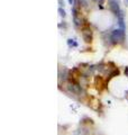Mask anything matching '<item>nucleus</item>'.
Returning a JSON list of instances; mask_svg holds the SVG:
<instances>
[{
  "instance_id": "7ed1b4c3",
  "label": "nucleus",
  "mask_w": 128,
  "mask_h": 135,
  "mask_svg": "<svg viewBox=\"0 0 128 135\" xmlns=\"http://www.w3.org/2000/svg\"><path fill=\"white\" fill-rule=\"evenodd\" d=\"M82 37H83L85 43H90V42L92 41V32L89 27L82 29Z\"/></svg>"
},
{
  "instance_id": "9d476101",
  "label": "nucleus",
  "mask_w": 128,
  "mask_h": 135,
  "mask_svg": "<svg viewBox=\"0 0 128 135\" xmlns=\"http://www.w3.org/2000/svg\"><path fill=\"white\" fill-rule=\"evenodd\" d=\"M67 1H69V3H70L72 7H74V6H75V0H67Z\"/></svg>"
},
{
  "instance_id": "f03ea898",
  "label": "nucleus",
  "mask_w": 128,
  "mask_h": 135,
  "mask_svg": "<svg viewBox=\"0 0 128 135\" xmlns=\"http://www.w3.org/2000/svg\"><path fill=\"white\" fill-rule=\"evenodd\" d=\"M119 5H120L119 0H108L109 10L111 11L114 15H116L117 17L122 14V10L120 9V6H119Z\"/></svg>"
},
{
  "instance_id": "6e6552de",
  "label": "nucleus",
  "mask_w": 128,
  "mask_h": 135,
  "mask_svg": "<svg viewBox=\"0 0 128 135\" xmlns=\"http://www.w3.org/2000/svg\"><path fill=\"white\" fill-rule=\"evenodd\" d=\"M58 14H60V16H61V17H65L66 12H65V10H64L62 7H60L58 8Z\"/></svg>"
},
{
  "instance_id": "20e7f679",
  "label": "nucleus",
  "mask_w": 128,
  "mask_h": 135,
  "mask_svg": "<svg viewBox=\"0 0 128 135\" xmlns=\"http://www.w3.org/2000/svg\"><path fill=\"white\" fill-rule=\"evenodd\" d=\"M117 20H118V25H119V28H121L125 31V20H124V12L117 17Z\"/></svg>"
},
{
  "instance_id": "f8f14e48",
  "label": "nucleus",
  "mask_w": 128,
  "mask_h": 135,
  "mask_svg": "<svg viewBox=\"0 0 128 135\" xmlns=\"http://www.w3.org/2000/svg\"><path fill=\"white\" fill-rule=\"evenodd\" d=\"M58 3H60V6H64V1H63V0H58Z\"/></svg>"
},
{
  "instance_id": "423d86ee",
  "label": "nucleus",
  "mask_w": 128,
  "mask_h": 135,
  "mask_svg": "<svg viewBox=\"0 0 128 135\" xmlns=\"http://www.w3.org/2000/svg\"><path fill=\"white\" fill-rule=\"evenodd\" d=\"M73 25L75 26V28H79L81 26V20L78 18V17H75V18H73Z\"/></svg>"
},
{
  "instance_id": "9b49d317",
  "label": "nucleus",
  "mask_w": 128,
  "mask_h": 135,
  "mask_svg": "<svg viewBox=\"0 0 128 135\" xmlns=\"http://www.w3.org/2000/svg\"><path fill=\"white\" fill-rule=\"evenodd\" d=\"M95 1H98V2H99L100 8H102V3H104V1H105V0H95Z\"/></svg>"
},
{
  "instance_id": "0eeeda50",
  "label": "nucleus",
  "mask_w": 128,
  "mask_h": 135,
  "mask_svg": "<svg viewBox=\"0 0 128 135\" xmlns=\"http://www.w3.org/2000/svg\"><path fill=\"white\" fill-rule=\"evenodd\" d=\"M71 11H72V15H73V18L78 17V14H79V9H78V8H76V7H72Z\"/></svg>"
},
{
  "instance_id": "4468645a",
  "label": "nucleus",
  "mask_w": 128,
  "mask_h": 135,
  "mask_svg": "<svg viewBox=\"0 0 128 135\" xmlns=\"http://www.w3.org/2000/svg\"><path fill=\"white\" fill-rule=\"evenodd\" d=\"M125 5L128 6V0H125Z\"/></svg>"
},
{
  "instance_id": "1a4fd4ad",
  "label": "nucleus",
  "mask_w": 128,
  "mask_h": 135,
  "mask_svg": "<svg viewBox=\"0 0 128 135\" xmlns=\"http://www.w3.org/2000/svg\"><path fill=\"white\" fill-rule=\"evenodd\" d=\"M118 74H119V70L118 69H115L112 72L109 74V78H112V77H115V75H118Z\"/></svg>"
},
{
  "instance_id": "f257e3e1",
  "label": "nucleus",
  "mask_w": 128,
  "mask_h": 135,
  "mask_svg": "<svg viewBox=\"0 0 128 135\" xmlns=\"http://www.w3.org/2000/svg\"><path fill=\"white\" fill-rule=\"evenodd\" d=\"M110 38H111V43H121L125 40V31L121 28H116L110 33Z\"/></svg>"
},
{
  "instance_id": "ddd939ff",
  "label": "nucleus",
  "mask_w": 128,
  "mask_h": 135,
  "mask_svg": "<svg viewBox=\"0 0 128 135\" xmlns=\"http://www.w3.org/2000/svg\"><path fill=\"white\" fill-rule=\"evenodd\" d=\"M125 74H126V77H128V66L125 68Z\"/></svg>"
},
{
  "instance_id": "39448f33",
  "label": "nucleus",
  "mask_w": 128,
  "mask_h": 135,
  "mask_svg": "<svg viewBox=\"0 0 128 135\" xmlns=\"http://www.w3.org/2000/svg\"><path fill=\"white\" fill-rule=\"evenodd\" d=\"M67 45H69L70 47H76V46H78V43H76L74 40L69 38V40H67Z\"/></svg>"
}]
</instances>
